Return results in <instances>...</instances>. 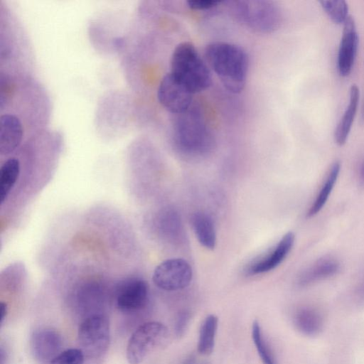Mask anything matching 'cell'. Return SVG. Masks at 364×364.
Returning <instances> with one entry per match:
<instances>
[{"label": "cell", "mask_w": 364, "mask_h": 364, "mask_svg": "<svg viewBox=\"0 0 364 364\" xmlns=\"http://www.w3.org/2000/svg\"><path fill=\"white\" fill-rule=\"evenodd\" d=\"M172 142L176 151L191 158L205 156L215 147V139L200 108L192 105L186 112L175 114Z\"/></svg>", "instance_id": "cell-1"}, {"label": "cell", "mask_w": 364, "mask_h": 364, "mask_svg": "<svg viewBox=\"0 0 364 364\" xmlns=\"http://www.w3.org/2000/svg\"><path fill=\"white\" fill-rule=\"evenodd\" d=\"M204 54L206 63L227 90L235 94L243 90L248 75L249 57L242 47L228 42H212L205 46Z\"/></svg>", "instance_id": "cell-2"}, {"label": "cell", "mask_w": 364, "mask_h": 364, "mask_svg": "<svg viewBox=\"0 0 364 364\" xmlns=\"http://www.w3.org/2000/svg\"><path fill=\"white\" fill-rule=\"evenodd\" d=\"M170 65L169 73L193 94L207 90L212 84L211 73L206 61L191 42L184 41L176 46Z\"/></svg>", "instance_id": "cell-3"}, {"label": "cell", "mask_w": 364, "mask_h": 364, "mask_svg": "<svg viewBox=\"0 0 364 364\" xmlns=\"http://www.w3.org/2000/svg\"><path fill=\"white\" fill-rule=\"evenodd\" d=\"M228 4L233 17L256 33H271L282 24V11L274 1L239 0L228 1Z\"/></svg>", "instance_id": "cell-4"}, {"label": "cell", "mask_w": 364, "mask_h": 364, "mask_svg": "<svg viewBox=\"0 0 364 364\" xmlns=\"http://www.w3.org/2000/svg\"><path fill=\"white\" fill-rule=\"evenodd\" d=\"M169 338V331L162 323L150 321L139 326L132 334L127 346L129 364H139L154 350L164 346Z\"/></svg>", "instance_id": "cell-5"}, {"label": "cell", "mask_w": 364, "mask_h": 364, "mask_svg": "<svg viewBox=\"0 0 364 364\" xmlns=\"http://www.w3.org/2000/svg\"><path fill=\"white\" fill-rule=\"evenodd\" d=\"M78 342L85 355L97 358L107 350L110 341V328L107 317L94 314L80 323L77 332Z\"/></svg>", "instance_id": "cell-6"}, {"label": "cell", "mask_w": 364, "mask_h": 364, "mask_svg": "<svg viewBox=\"0 0 364 364\" xmlns=\"http://www.w3.org/2000/svg\"><path fill=\"white\" fill-rule=\"evenodd\" d=\"M193 277V271L189 263L181 258L166 259L154 269L152 280L159 289L178 291L187 287Z\"/></svg>", "instance_id": "cell-7"}, {"label": "cell", "mask_w": 364, "mask_h": 364, "mask_svg": "<svg viewBox=\"0 0 364 364\" xmlns=\"http://www.w3.org/2000/svg\"><path fill=\"white\" fill-rule=\"evenodd\" d=\"M193 95L170 73L163 77L157 90L159 103L174 115L183 113L191 107Z\"/></svg>", "instance_id": "cell-8"}, {"label": "cell", "mask_w": 364, "mask_h": 364, "mask_svg": "<svg viewBox=\"0 0 364 364\" xmlns=\"http://www.w3.org/2000/svg\"><path fill=\"white\" fill-rule=\"evenodd\" d=\"M149 287L146 282L136 277L126 279L117 288L116 304L124 312L141 309L147 303Z\"/></svg>", "instance_id": "cell-9"}, {"label": "cell", "mask_w": 364, "mask_h": 364, "mask_svg": "<svg viewBox=\"0 0 364 364\" xmlns=\"http://www.w3.org/2000/svg\"><path fill=\"white\" fill-rule=\"evenodd\" d=\"M359 37L353 18L348 16L343 23L341 41L338 52V70L341 76H348L353 68L358 47Z\"/></svg>", "instance_id": "cell-10"}, {"label": "cell", "mask_w": 364, "mask_h": 364, "mask_svg": "<svg viewBox=\"0 0 364 364\" xmlns=\"http://www.w3.org/2000/svg\"><path fill=\"white\" fill-rule=\"evenodd\" d=\"M62 346L60 335L50 328L36 330L31 336L32 353L36 360L43 363H50L60 353Z\"/></svg>", "instance_id": "cell-11"}, {"label": "cell", "mask_w": 364, "mask_h": 364, "mask_svg": "<svg viewBox=\"0 0 364 364\" xmlns=\"http://www.w3.org/2000/svg\"><path fill=\"white\" fill-rule=\"evenodd\" d=\"M295 240L292 232L283 235L276 246L267 254L252 263L247 270L250 275L261 274L277 267L288 256Z\"/></svg>", "instance_id": "cell-12"}, {"label": "cell", "mask_w": 364, "mask_h": 364, "mask_svg": "<svg viewBox=\"0 0 364 364\" xmlns=\"http://www.w3.org/2000/svg\"><path fill=\"white\" fill-rule=\"evenodd\" d=\"M341 268L340 262L331 256L318 259L304 269L298 276L296 283L301 287L311 285L336 274Z\"/></svg>", "instance_id": "cell-13"}, {"label": "cell", "mask_w": 364, "mask_h": 364, "mask_svg": "<svg viewBox=\"0 0 364 364\" xmlns=\"http://www.w3.org/2000/svg\"><path fill=\"white\" fill-rule=\"evenodd\" d=\"M23 127L19 119L10 114L0 118V154L7 155L13 152L21 144Z\"/></svg>", "instance_id": "cell-14"}, {"label": "cell", "mask_w": 364, "mask_h": 364, "mask_svg": "<svg viewBox=\"0 0 364 364\" xmlns=\"http://www.w3.org/2000/svg\"><path fill=\"white\" fill-rule=\"evenodd\" d=\"M360 91L358 87L356 85H352L350 88L348 105L338 122L334 133L335 141L338 146L345 144L348 139L356 115Z\"/></svg>", "instance_id": "cell-15"}, {"label": "cell", "mask_w": 364, "mask_h": 364, "mask_svg": "<svg viewBox=\"0 0 364 364\" xmlns=\"http://www.w3.org/2000/svg\"><path fill=\"white\" fill-rule=\"evenodd\" d=\"M193 232L201 245L213 250L216 245V231L213 218L206 213L197 212L191 217Z\"/></svg>", "instance_id": "cell-16"}, {"label": "cell", "mask_w": 364, "mask_h": 364, "mask_svg": "<svg viewBox=\"0 0 364 364\" xmlns=\"http://www.w3.org/2000/svg\"><path fill=\"white\" fill-rule=\"evenodd\" d=\"M293 321L296 328L307 336L318 333L323 326L321 314L311 307L299 309L294 314Z\"/></svg>", "instance_id": "cell-17"}, {"label": "cell", "mask_w": 364, "mask_h": 364, "mask_svg": "<svg viewBox=\"0 0 364 364\" xmlns=\"http://www.w3.org/2000/svg\"><path fill=\"white\" fill-rule=\"evenodd\" d=\"M341 171V164L335 161L331 166L325 182L323 183L315 200L310 206L307 217L311 218L317 215L326 203L332 190L338 180Z\"/></svg>", "instance_id": "cell-18"}, {"label": "cell", "mask_w": 364, "mask_h": 364, "mask_svg": "<svg viewBox=\"0 0 364 364\" xmlns=\"http://www.w3.org/2000/svg\"><path fill=\"white\" fill-rule=\"evenodd\" d=\"M161 231L171 241L179 242L183 237V226L180 214L173 208L165 210L159 221Z\"/></svg>", "instance_id": "cell-19"}, {"label": "cell", "mask_w": 364, "mask_h": 364, "mask_svg": "<svg viewBox=\"0 0 364 364\" xmlns=\"http://www.w3.org/2000/svg\"><path fill=\"white\" fill-rule=\"evenodd\" d=\"M20 174V163L16 158L7 159L0 170V197L1 203L7 198Z\"/></svg>", "instance_id": "cell-20"}, {"label": "cell", "mask_w": 364, "mask_h": 364, "mask_svg": "<svg viewBox=\"0 0 364 364\" xmlns=\"http://www.w3.org/2000/svg\"><path fill=\"white\" fill-rule=\"evenodd\" d=\"M218 325V318L210 314L207 316L201 325L198 343V352L203 355L212 353L215 346V338Z\"/></svg>", "instance_id": "cell-21"}, {"label": "cell", "mask_w": 364, "mask_h": 364, "mask_svg": "<svg viewBox=\"0 0 364 364\" xmlns=\"http://www.w3.org/2000/svg\"><path fill=\"white\" fill-rule=\"evenodd\" d=\"M252 337L263 364H277L274 354L263 336L260 325L257 321L252 323Z\"/></svg>", "instance_id": "cell-22"}, {"label": "cell", "mask_w": 364, "mask_h": 364, "mask_svg": "<svg viewBox=\"0 0 364 364\" xmlns=\"http://www.w3.org/2000/svg\"><path fill=\"white\" fill-rule=\"evenodd\" d=\"M319 3L331 20L336 24L344 23L348 17V6L343 0H322Z\"/></svg>", "instance_id": "cell-23"}, {"label": "cell", "mask_w": 364, "mask_h": 364, "mask_svg": "<svg viewBox=\"0 0 364 364\" xmlns=\"http://www.w3.org/2000/svg\"><path fill=\"white\" fill-rule=\"evenodd\" d=\"M85 354L80 348L61 351L50 364H84Z\"/></svg>", "instance_id": "cell-24"}, {"label": "cell", "mask_w": 364, "mask_h": 364, "mask_svg": "<svg viewBox=\"0 0 364 364\" xmlns=\"http://www.w3.org/2000/svg\"><path fill=\"white\" fill-rule=\"evenodd\" d=\"M191 320V314L190 312L187 311H183L178 313L176 324H175V332L178 337L183 336L185 333L188 323Z\"/></svg>", "instance_id": "cell-25"}, {"label": "cell", "mask_w": 364, "mask_h": 364, "mask_svg": "<svg viewBox=\"0 0 364 364\" xmlns=\"http://www.w3.org/2000/svg\"><path fill=\"white\" fill-rule=\"evenodd\" d=\"M186 4L191 10L208 11L218 6L220 2L212 0H188Z\"/></svg>", "instance_id": "cell-26"}, {"label": "cell", "mask_w": 364, "mask_h": 364, "mask_svg": "<svg viewBox=\"0 0 364 364\" xmlns=\"http://www.w3.org/2000/svg\"><path fill=\"white\" fill-rule=\"evenodd\" d=\"M181 364H208V362L200 359L194 353L187 356L181 363Z\"/></svg>", "instance_id": "cell-27"}, {"label": "cell", "mask_w": 364, "mask_h": 364, "mask_svg": "<svg viewBox=\"0 0 364 364\" xmlns=\"http://www.w3.org/2000/svg\"><path fill=\"white\" fill-rule=\"evenodd\" d=\"M355 294L359 299L364 301V275L358 284Z\"/></svg>", "instance_id": "cell-28"}, {"label": "cell", "mask_w": 364, "mask_h": 364, "mask_svg": "<svg viewBox=\"0 0 364 364\" xmlns=\"http://www.w3.org/2000/svg\"><path fill=\"white\" fill-rule=\"evenodd\" d=\"M8 312V307L7 304L5 302L1 301V319H0V323L2 324L4 319L6 317Z\"/></svg>", "instance_id": "cell-29"}, {"label": "cell", "mask_w": 364, "mask_h": 364, "mask_svg": "<svg viewBox=\"0 0 364 364\" xmlns=\"http://www.w3.org/2000/svg\"><path fill=\"white\" fill-rule=\"evenodd\" d=\"M359 178L360 181L364 184V160L361 163L359 168Z\"/></svg>", "instance_id": "cell-30"}]
</instances>
